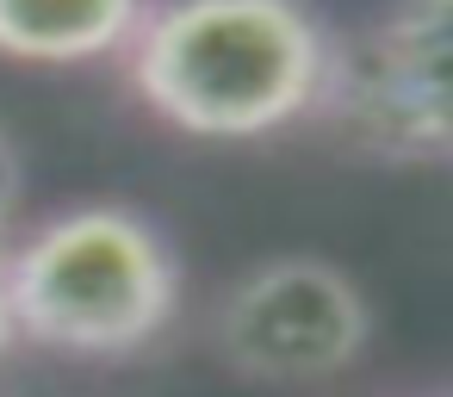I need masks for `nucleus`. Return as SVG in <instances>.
<instances>
[{"label":"nucleus","mask_w":453,"mask_h":397,"mask_svg":"<svg viewBox=\"0 0 453 397\" xmlns=\"http://www.w3.org/2000/svg\"><path fill=\"white\" fill-rule=\"evenodd\" d=\"M7 304L26 341L81 360L150 347L180 310V267L131 205H75L7 242Z\"/></svg>","instance_id":"obj_2"},{"label":"nucleus","mask_w":453,"mask_h":397,"mask_svg":"<svg viewBox=\"0 0 453 397\" xmlns=\"http://www.w3.org/2000/svg\"><path fill=\"white\" fill-rule=\"evenodd\" d=\"M218 354L261 385H317L348 372L372 341L366 292L317 255H286L242 273L218 304Z\"/></svg>","instance_id":"obj_4"},{"label":"nucleus","mask_w":453,"mask_h":397,"mask_svg":"<svg viewBox=\"0 0 453 397\" xmlns=\"http://www.w3.org/2000/svg\"><path fill=\"white\" fill-rule=\"evenodd\" d=\"M311 118L372 162H447V0H391L354 44H329Z\"/></svg>","instance_id":"obj_3"},{"label":"nucleus","mask_w":453,"mask_h":397,"mask_svg":"<svg viewBox=\"0 0 453 397\" xmlns=\"http://www.w3.org/2000/svg\"><path fill=\"white\" fill-rule=\"evenodd\" d=\"M13 341H19V329H13V304H7V242H0V354Z\"/></svg>","instance_id":"obj_7"},{"label":"nucleus","mask_w":453,"mask_h":397,"mask_svg":"<svg viewBox=\"0 0 453 397\" xmlns=\"http://www.w3.org/2000/svg\"><path fill=\"white\" fill-rule=\"evenodd\" d=\"M19 187H26V168H19V143L13 131L0 125V242L13 230V211H19Z\"/></svg>","instance_id":"obj_6"},{"label":"nucleus","mask_w":453,"mask_h":397,"mask_svg":"<svg viewBox=\"0 0 453 397\" xmlns=\"http://www.w3.org/2000/svg\"><path fill=\"white\" fill-rule=\"evenodd\" d=\"M125 69L162 125L255 143L317 112L329 32L304 0H150Z\"/></svg>","instance_id":"obj_1"},{"label":"nucleus","mask_w":453,"mask_h":397,"mask_svg":"<svg viewBox=\"0 0 453 397\" xmlns=\"http://www.w3.org/2000/svg\"><path fill=\"white\" fill-rule=\"evenodd\" d=\"M150 0H0V57L13 63H100L125 57Z\"/></svg>","instance_id":"obj_5"}]
</instances>
